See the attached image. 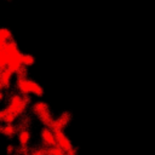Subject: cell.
Returning a JSON list of instances; mask_svg holds the SVG:
<instances>
[{"label": "cell", "instance_id": "2", "mask_svg": "<svg viewBox=\"0 0 155 155\" xmlns=\"http://www.w3.org/2000/svg\"><path fill=\"white\" fill-rule=\"evenodd\" d=\"M28 103H29L28 96H24V94H21V93L19 94H12L10 97V101H8V104H7L6 108L11 113L19 116L25 111V109L28 107Z\"/></svg>", "mask_w": 155, "mask_h": 155}, {"label": "cell", "instance_id": "8", "mask_svg": "<svg viewBox=\"0 0 155 155\" xmlns=\"http://www.w3.org/2000/svg\"><path fill=\"white\" fill-rule=\"evenodd\" d=\"M13 40V36H12V31L7 28H1L0 29V48H2L8 41Z\"/></svg>", "mask_w": 155, "mask_h": 155}, {"label": "cell", "instance_id": "15", "mask_svg": "<svg viewBox=\"0 0 155 155\" xmlns=\"http://www.w3.org/2000/svg\"><path fill=\"white\" fill-rule=\"evenodd\" d=\"M16 78H17V80H19V79H27L28 78V69H27V67H22L17 73H16Z\"/></svg>", "mask_w": 155, "mask_h": 155}, {"label": "cell", "instance_id": "14", "mask_svg": "<svg viewBox=\"0 0 155 155\" xmlns=\"http://www.w3.org/2000/svg\"><path fill=\"white\" fill-rule=\"evenodd\" d=\"M64 154H65V151L58 144H56L53 147H48V149H47V155H64Z\"/></svg>", "mask_w": 155, "mask_h": 155}, {"label": "cell", "instance_id": "13", "mask_svg": "<svg viewBox=\"0 0 155 155\" xmlns=\"http://www.w3.org/2000/svg\"><path fill=\"white\" fill-rule=\"evenodd\" d=\"M22 62H23V65L24 67H31L34 63H35V58L33 54H29V53H23L22 54Z\"/></svg>", "mask_w": 155, "mask_h": 155}, {"label": "cell", "instance_id": "17", "mask_svg": "<svg viewBox=\"0 0 155 155\" xmlns=\"http://www.w3.org/2000/svg\"><path fill=\"white\" fill-rule=\"evenodd\" d=\"M64 155H78V150H76L75 148H73L70 151H67Z\"/></svg>", "mask_w": 155, "mask_h": 155}, {"label": "cell", "instance_id": "3", "mask_svg": "<svg viewBox=\"0 0 155 155\" xmlns=\"http://www.w3.org/2000/svg\"><path fill=\"white\" fill-rule=\"evenodd\" d=\"M40 136H41V140H42V143L45 144V147H53V145L57 144L54 132H53V130H52L51 127L44 126V127L41 128Z\"/></svg>", "mask_w": 155, "mask_h": 155}, {"label": "cell", "instance_id": "7", "mask_svg": "<svg viewBox=\"0 0 155 155\" xmlns=\"http://www.w3.org/2000/svg\"><path fill=\"white\" fill-rule=\"evenodd\" d=\"M22 52H18L17 54H15L13 57H11L8 59V64H7V68L10 70H12L16 75V73L23 67V62H22Z\"/></svg>", "mask_w": 155, "mask_h": 155}, {"label": "cell", "instance_id": "9", "mask_svg": "<svg viewBox=\"0 0 155 155\" xmlns=\"http://www.w3.org/2000/svg\"><path fill=\"white\" fill-rule=\"evenodd\" d=\"M17 119V115L11 113L7 108H4L1 111H0V120L4 122V124H13V121Z\"/></svg>", "mask_w": 155, "mask_h": 155}, {"label": "cell", "instance_id": "1", "mask_svg": "<svg viewBox=\"0 0 155 155\" xmlns=\"http://www.w3.org/2000/svg\"><path fill=\"white\" fill-rule=\"evenodd\" d=\"M16 90L24 96H29V94H34L36 97H41L44 94V88L41 87V85H39L38 82H35L34 80L30 79H19L16 80Z\"/></svg>", "mask_w": 155, "mask_h": 155}, {"label": "cell", "instance_id": "18", "mask_svg": "<svg viewBox=\"0 0 155 155\" xmlns=\"http://www.w3.org/2000/svg\"><path fill=\"white\" fill-rule=\"evenodd\" d=\"M6 151H7V154H11V153L13 151V148H12V147H7V150H6Z\"/></svg>", "mask_w": 155, "mask_h": 155}, {"label": "cell", "instance_id": "12", "mask_svg": "<svg viewBox=\"0 0 155 155\" xmlns=\"http://www.w3.org/2000/svg\"><path fill=\"white\" fill-rule=\"evenodd\" d=\"M30 140V132L28 130H22L18 133V142L21 143L22 147H25Z\"/></svg>", "mask_w": 155, "mask_h": 155}, {"label": "cell", "instance_id": "10", "mask_svg": "<svg viewBox=\"0 0 155 155\" xmlns=\"http://www.w3.org/2000/svg\"><path fill=\"white\" fill-rule=\"evenodd\" d=\"M48 109V105L45 103V102H36V103H34L33 104V107H31V111L38 116V115H40L41 113H44L45 110H47Z\"/></svg>", "mask_w": 155, "mask_h": 155}, {"label": "cell", "instance_id": "16", "mask_svg": "<svg viewBox=\"0 0 155 155\" xmlns=\"http://www.w3.org/2000/svg\"><path fill=\"white\" fill-rule=\"evenodd\" d=\"M30 155H47V149H35L30 153Z\"/></svg>", "mask_w": 155, "mask_h": 155}, {"label": "cell", "instance_id": "11", "mask_svg": "<svg viewBox=\"0 0 155 155\" xmlns=\"http://www.w3.org/2000/svg\"><path fill=\"white\" fill-rule=\"evenodd\" d=\"M16 132H17V130H16L13 124H5L1 127V133L6 137H12V136H15Z\"/></svg>", "mask_w": 155, "mask_h": 155}, {"label": "cell", "instance_id": "5", "mask_svg": "<svg viewBox=\"0 0 155 155\" xmlns=\"http://www.w3.org/2000/svg\"><path fill=\"white\" fill-rule=\"evenodd\" d=\"M54 132V136H56V140H57V144L67 153V151H70L74 147L70 142V139L64 134L63 131H53Z\"/></svg>", "mask_w": 155, "mask_h": 155}, {"label": "cell", "instance_id": "4", "mask_svg": "<svg viewBox=\"0 0 155 155\" xmlns=\"http://www.w3.org/2000/svg\"><path fill=\"white\" fill-rule=\"evenodd\" d=\"M70 119H71L70 113L64 111V113H62V114H61V116H58L57 119H54V121H53V124H52L51 128H52L53 131H63V130L68 126V124H69Z\"/></svg>", "mask_w": 155, "mask_h": 155}, {"label": "cell", "instance_id": "6", "mask_svg": "<svg viewBox=\"0 0 155 155\" xmlns=\"http://www.w3.org/2000/svg\"><path fill=\"white\" fill-rule=\"evenodd\" d=\"M13 75H15V73L12 70H10L8 68L1 70V73H0V88H1V91L10 87Z\"/></svg>", "mask_w": 155, "mask_h": 155}]
</instances>
